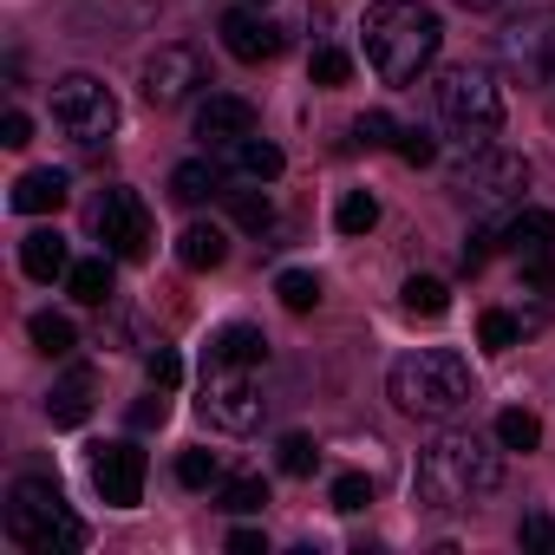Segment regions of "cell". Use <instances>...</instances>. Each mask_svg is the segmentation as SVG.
Listing matches in <instances>:
<instances>
[{
    "label": "cell",
    "mask_w": 555,
    "mask_h": 555,
    "mask_svg": "<svg viewBox=\"0 0 555 555\" xmlns=\"http://www.w3.org/2000/svg\"><path fill=\"white\" fill-rule=\"evenodd\" d=\"M360 34H366L373 73L386 86H412L438 60V47H444V27H438V14L425 8V0H373Z\"/></svg>",
    "instance_id": "cell-1"
},
{
    "label": "cell",
    "mask_w": 555,
    "mask_h": 555,
    "mask_svg": "<svg viewBox=\"0 0 555 555\" xmlns=\"http://www.w3.org/2000/svg\"><path fill=\"white\" fill-rule=\"evenodd\" d=\"M496 483H503V457L470 431H444L438 444H425V457L412 470V496L425 509H470Z\"/></svg>",
    "instance_id": "cell-2"
},
{
    "label": "cell",
    "mask_w": 555,
    "mask_h": 555,
    "mask_svg": "<svg viewBox=\"0 0 555 555\" xmlns=\"http://www.w3.org/2000/svg\"><path fill=\"white\" fill-rule=\"evenodd\" d=\"M386 392H392V405H399L405 418H438V425H444V418H457V412L477 399L470 366H464L451 347H418V353L392 360Z\"/></svg>",
    "instance_id": "cell-3"
},
{
    "label": "cell",
    "mask_w": 555,
    "mask_h": 555,
    "mask_svg": "<svg viewBox=\"0 0 555 555\" xmlns=\"http://www.w3.org/2000/svg\"><path fill=\"white\" fill-rule=\"evenodd\" d=\"M8 535L27 555H73V548H86V522L66 509L53 477H21L8 490Z\"/></svg>",
    "instance_id": "cell-4"
},
{
    "label": "cell",
    "mask_w": 555,
    "mask_h": 555,
    "mask_svg": "<svg viewBox=\"0 0 555 555\" xmlns=\"http://www.w3.org/2000/svg\"><path fill=\"white\" fill-rule=\"evenodd\" d=\"M438 118L477 151V144H490V138L503 131V86H496L483 66H451V73L438 79Z\"/></svg>",
    "instance_id": "cell-5"
},
{
    "label": "cell",
    "mask_w": 555,
    "mask_h": 555,
    "mask_svg": "<svg viewBox=\"0 0 555 555\" xmlns=\"http://www.w3.org/2000/svg\"><path fill=\"white\" fill-rule=\"evenodd\" d=\"M53 125L73 138V144H105L112 131H118V99H112V86L105 79H92V73H66L60 86H53Z\"/></svg>",
    "instance_id": "cell-6"
},
{
    "label": "cell",
    "mask_w": 555,
    "mask_h": 555,
    "mask_svg": "<svg viewBox=\"0 0 555 555\" xmlns=\"http://www.w3.org/2000/svg\"><path fill=\"white\" fill-rule=\"evenodd\" d=\"M496 60L516 86H555V8H529L496 34Z\"/></svg>",
    "instance_id": "cell-7"
},
{
    "label": "cell",
    "mask_w": 555,
    "mask_h": 555,
    "mask_svg": "<svg viewBox=\"0 0 555 555\" xmlns=\"http://www.w3.org/2000/svg\"><path fill=\"white\" fill-rule=\"evenodd\" d=\"M196 412L216 431H255L261 425V379H255V366H209Z\"/></svg>",
    "instance_id": "cell-8"
},
{
    "label": "cell",
    "mask_w": 555,
    "mask_h": 555,
    "mask_svg": "<svg viewBox=\"0 0 555 555\" xmlns=\"http://www.w3.org/2000/svg\"><path fill=\"white\" fill-rule=\"evenodd\" d=\"M92 229H99L105 255H118V261H144V255H151V209H144V196L125 190V183H112V190L92 203Z\"/></svg>",
    "instance_id": "cell-9"
},
{
    "label": "cell",
    "mask_w": 555,
    "mask_h": 555,
    "mask_svg": "<svg viewBox=\"0 0 555 555\" xmlns=\"http://www.w3.org/2000/svg\"><path fill=\"white\" fill-rule=\"evenodd\" d=\"M457 190H464V196H477L483 209L516 203V196L529 190V157H516V151H503V144H477V151H470V164L457 170Z\"/></svg>",
    "instance_id": "cell-10"
},
{
    "label": "cell",
    "mask_w": 555,
    "mask_h": 555,
    "mask_svg": "<svg viewBox=\"0 0 555 555\" xmlns=\"http://www.w3.org/2000/svg\"><path fill=\"white\" fill-rule=\"evenodd\" d=\"M216 34H222L229 60H242V66H268V60L288 53V27H274L261 8H229Z\"/></svg>",
    "instance_id": "cell-11"
},
{
    "label": "cell",
    "mask_w": 555,
    "mask_h": 555,
    "mask_svg": "<svg viewBox=\"0 0 555 555\" xmlns=\"http://www.w3.org/2000/svg\"><path fill=\"white\" fill-rule=\"evenodd\" d=\"M144 451L138 444H99L92 451V483H99V496L112 503V509H131V503H144Z\"/></svg>",
    "instance_id": "cell-12"
},
{
    "label": "cell",
    "mask_w": 555,
    "mask_h": 555,
    "mask_svg": "<svg viewBox=\"0 0 555 555\" xmlns=\"http://www.w3.org/2000/svg\"><path fill=\"white\" fill-rule=\"evenodd\" d=\"M196 86H203L196 47H157V53L144 60V99H151V105H183Z\"/></svg>",
    "instance_id": "cell-13"
},
{
    "label": "cell",
    "mask_w": 555,
    "mask_h": 555,
    "mask_svg": "<svg viewBox=\"0 0 555 555\" xmlns=\"http://www.w3.org/2000/svg\"><path fill=\"white\" fill-rule=\"evenodd\" d=\"M255 131V105L248 99H235V92H209L203 105H196V138L203 144H235V138H248Z\"/></svg>",
    "instance_id": "cell-14"
},
{
    "label": "cell",
    "mask_w": 555,
    "mask_h": 555,
    "mask_svg": "<svg viewBox=\"0 0 555 555\" xmlns=\"http://www.w3.org/2000/svg\"><path fill=\"white\" fill-rule=\"evenodd\" d=\"M222 164L242 177V183H274V177H282V151H274L268 138H235V144H222Z\"/></svg>",
    "instance_id": "cell-15"
},
{
    "label": "cell",
    "mask_w": 555,
    "mask_h": 555,
    "mask_svg": "<svg viewBox=\"0 0 555 555\" xmlns=\"http://www.w3.org/2000/svg\"><path fill=\"white\" fill-rule=\"evenodd\" d=\"M503 248L522 261V255H555V216L548 209H516L503 222Z\"/></svg>",
    "instance_id": "cell-16"
},
{
    "label": "cell",
    "mask_w": 555,
    "mask_h": 555,
    "mask_svg": "<svg viewBox=\"0 0 555 555\" xmlns=\"http://www.w3.org/2000/svg\"><path fill=\"white\" fill-rule=\"evenodd\" d=\"M66 190H73L66 170H27V177L14 183V209H21V216H53V209L66 203Z\"/></svg>",
    "instance_id": "cell-17"
},
{
    "label": "cell",
    "mask_w": 555,
    "mask_h": 555,
    "mask_svg": "<svg viewBox=\"0 0 555 555\" xmlns=\"http://www.w3.org/2000/svg\"><path fill=\"white\" fill-rule=\"evenodd\" d=\"M177 261H183V268H196V274H209V268H222V261H229V235H222L216 222H190V229L177 235Z\"/></svg>",
    "instance_id": "cell-18"
},
{
    "label": "cell",
    "mask_w": 555,
    "mask_h": 555,
    "mask_svg": "<svg viewBox=\"0 0 555 555\" xmlns=\"http://www.w3.org/2000/svg\"><path fill=\"white\" fill-rule=\"evenodd\" d=\"M21 268L34 274V282H53V274H66V268H73L66 235H60V229H34V235L21 242Z\"/></svg>",
    "instance_id": "cell-19"
},
{
    "label": "cell",
    "mask_w": 555,
    "mask_h": 555,
    "mask_svg": "<svg viewBox=\"0 0 555 555\" xmlns=\"http://www.w3.org/2000/svg\"><path fill=\"white\" fill-rule=\"evenodd\" d=\"M209 366H268L261 327H222V334L209 340Z\"/></svg>",
    "instance_id": "cell-20"
},
{
    "label": "cell",
    "mask_w": 555,
    "mask_h": 555,
    "mask_svg": "<svg viewBox=\"0 0 555 555\" xmlns=\"http://www.w3.org/2000/svg\"><path fill=\"white\" fill-rule=\"evenodd\" d=\"M47 418H53L60 431H79V425L92 418V379H86V373L60 379V386L47 392Z\"/></svg>",
    "instance_id": "cell-21"
},
{
    "label": "cell",
    "mask_w": 555,
    "mask_h": 555,
    "mask_svg": "<svg viewBox=\"0 0 555 555\" xmlns=\"http://www.w3.org/2000/svg\"><path fill=\"white\" fill-rule=\"evenodd\" d=\"M112 261H118V255H86V261H73V268H66V288H73V301H86V308H105V295H112Z\"/></svg>",
    "instance_id": "cell-22"
},
{
    "label": "cell",
    "mask_w": 555,
    "mask_h": 555,
    "mask_svg": "<svg viewBox=\"0 0 555 555\" xmlns=\"http://www.w3.org/2000/svg\"><path fill=\"white\" fill-rule=\"evenodd\" d=\"M216 190H222V170H216V164H203V157H190V164H177V170H170V196H177V203H190V209H196V203H209Z\"/></svg>",
    "instance_id": "cell-23"
},
{
    "label": "cell",
    "mask_w": 555,
    "mask_h": 555,
    "mask_svg": "<svg viewBox=\"0 0 555 555\" xmlns=\"http://www.w3.org/2000/svg\"><path fill=\"white\" fill-rule=\"evenodd\" d=\"M399 301H405V314H418V321H444V314H451V288L438 282V274H412V282L399 288Z\"/></svg>",
    "instance_id": "cell-24"
},
{
    "label": "cell",
    "mask_w": 555,
    "mask_h": 555,
    "mask_svg": "<svg viewBox=\"0 0 555 555\" xmlns=\"http://www.w3.org/2000/svg\"><path fill=\"white\" fill-rule=\"evenodd\" d=\"M522 334H529V327H522V314H509V308H483V321H477V347H483V353H509Z\"/></svg>",
    "instance_id": "cell-25"
},
{
    "label": "cell",
    "mask_w": 555,
    "mask_h": 555,
    "mask_svg": "<svg viewBox=\"0 0 555 555\" xmlns=\"http://www.w3.org/2000/svg\"><path fill=\"white\" fill-rule=\"evenodd\" d=\"M229 216H235V229H248V235L274 229V203H268L261 183H255V190H229Z\"/></svg>",
    "instance_id": "cell-26"
},
{
    "label": "cell",
    "mask_w": 555,
    "mask_h": 555,
    "mask_svg": "<svg viewBox=\"0 0 555 555\" xmlns=\"http://www.w3.org/2000/svg\"><path fill=\"white\" fill-rule=\"evenodd\" d=\"M274 295H282L288 314H314V308H321V282H314L308 268H288L282 282H274Z\"/></svg>",
    "instance_id": "cell-27"
},
{
    "label": "cell",
    "mask_w": 555,
    "mask_h": 555,
    "mask_svg": "<svg viewBox=\"0 0 555 555\" xmlns=\"http://www.w3.org/2000/svg\"><path fill=\"white\" fill-rule=\"evenodd\" d=\"M27 334H34V347H40L47 360H60V353H73V340H79L66 314H34V321H27Z\"/></svg>",
    "instance_id": "cell-28"
},
{
    "label": "cell",
    "mask_w": 555,
    "mask_h": 555,
    "mask_svg": "<svg viewBox=\"0 0 555 555\" xmlns=\"http://www.w3.org/2000/svg\"><path fill=\"white\" fill-rule=\"evenodd\" d=\"M535 438H542L535 412H522V405L496 412V444H503V451H535Z\"/></svg>",
    "instance_id": "cell-29"
},
{
    "label": "cell",
    "mask_w": 555,
    "mask_h": 555,
    "mask_svg": "<svg viewBox=\"0 0 555 555\" xmlns=\"http://www.w3.org/2000/svg\"><path fill=\"white\" fill-rule=\"evenodd\" d=\"M177 483L183 490H222V457L216 451H183L177 457Z\"/></svg>",
    "instance_id": "cell-30"
},
{
    "label": "cell",
    "mask_w": 555,
    "mask_h": 555,
    "mask_svg": "<svg viewBox=\"0 0 555 555\" xmlns=\"http://www.w3.org/2000/svg\"><path fill=\"white\" fill-rule=\"evenodd\" d=\"M216 503H222L229 516H261V503H268V483H261V477H229V483L216 490Z\"/></svg>",
    "instance_id": "cell-31"
},
{
    "label": "cell",
    "mask_w": 555,
    "mask_h": 555,
    "mask_svg": "<svg viewBox=\"0 0 555 555\" xmlns=\"http://www.w3.org/2000/svg\"><path fill=\"white\" fill-rule=\"evenodd\" d=\"M334 222H340V235H366V229L379 222V203H373L366 190H353V196H340V209H334Z\"/></svg>",
    "instance_id": "cell-32"
},
{
    "label": "cell",
    "mask_w": 555,
    "mask_h": 555,
    "mask_svg": "<svg viewBox=\"0 0 555 555\" xmlns=\"http://www.w3.org/2000/svg\"><path fill=\"white\" fill-rule=\"evenodd\" d=\"M308 79H314V86H347V79H353V60H347L340 47H314Z\"/></svg>",
    "instance_id": "cell-33"
},
{
    "label": "cell",
    "mask_w": 555,
    "mask_h": 555,
    "mask_svg": "<svg viewBox=\"0 0 555 555\" xmlns=\"http://www.w3.org/2000/svg\"><path fill=\"white\" fill-rule=\"evenodd\" d=\"M353 144H366V151H386V144H399V125H392V112H360V118H353Z\"/></svg>",
    "instance_id": "cell-34"
},
{
    "label": "cell",
    "mask_w": 555,
    "mask_h": 555,
    "mask_svg": "<svg viewBox=\"0 0 555 555\" xmlns=\"http://www.w3.org/2000/svg\"><path fill=\"white\" fill-rule=\"evenodd\" d=\"M327 503H334L340 516H360V509L373 503V483H366L360 470H347V477H334V490H327Z\"/></svg>",
    "instance_id": "cell-35"
},
{
    "label": "cell",
    "mask_w": 555,
    "mask_h": 555,
    "mask_svg": "<svg viewBox=\"0 0 555 555\" xmlns=\"http://www.w3.org/2000/svg\"><path fill=\"white\" fill-rule=\"evenodd\" d=\"M522 295H535V301L555 295V255H522Z\"/></svg>",
    "instance_id": "cell-36"
},
{
    "label": "cell",
    "mask_w": 555,
    "mask_h": 555,
    "mask_svg": "<svg viewBox=\"0 0 555 555\" xmlns=\"http://www.w3.org/2000/svg\"><path fill=\"white\" fill-rule=\"evenodd\" d=\"M516 542H522V548H535V555H555V516L529 509V516H522V529H516Z\"/></svg>",
    "instance_id": "cell-37"
},
{
    "label": "cell",
    "mask_w": 555,
    "mask_h": 555,
    "mask_svg": "<svg viewBox=\"0 0 555 555\" xmlns=\"http://www.w3.org/2000/svg\"><path fill=\"white\" fill-rule=\"evenodd\" d=\"M314 464H321L314 438H301V431H295V438H282V470H288V477H308Z\"/></svg>",
    "instance_id": "cell-38"
},
{
    "label": "cell",
    "mask_w": 555,
    "mask_h": 555,
    "mask_svg": "<svg viewBox=\"0 0 555 555\" xmlns=\"http://www.w3.org/2000/svg\"><path fill=\"white\" fill-rule=\"evenodd\" d=\"M412 170H425V164H438V144H431V131H399V144H392Z\"/></svg>",
    "instance_id": "cell-39"
},
{
    "label": "cell",
    "mask_w": 555,
    "mask_h": 555,
    "mask_svg": "<svg viewBox=\"0 0 555 555\" xmlns=\"http://www.w3.org/2000/svg\"><path fill=\"white\" fill-rule=\"evenodd\" d=\"M496 242H503V235L470 229V242H464V274H483V268H490V255H496Z\"/></svg>",
    "instance_id": "cell-40"
},
{
    "label": "cell",
    "mask_w": 555,
    "mask_h": 555,
    "mask_svg": "<svg viewBox=\"0 0 555 555\" xmlns=\"http://www.w3.org/2000/svg\"><path fill=\"white\" fill-rule=\"evenodd\" d=\"M164 418H170V399H164V386H157L151 399H138V405H131V431H157Z\"/></svg>",
    "instance_id": "cell-41"
},
{
    "label": "cell",
    "mask_w": 555,
    "mask_h": 555,
    "mask_svg": "<svg viewBox=\"0 0 555 555\" xmlns=\"http://www.w3.org/2000/svg\"><path fill=\"white\" fill-rule=\"evenodd\" d=\"M151 386H164V392H177V386H183V360H177L170 347H157V353H151Z\"/></svg>",
    "instance_id": "cell-42"
},
{
    "label": "cell",
    "mask_w": 555,
    "mask_h": 555,
    "mask_svg": "<svg viewBox=\"0 0 555 555\" xmlns=\"http://www.w3.org/2000/svg\"><path fill=\"white\" fill-rule=\"evenodd\" d=\"M0 144H8V151H27V144H34V125H27V112H8V118H0Z\"/></svg>",
    "instance_id": "cell-43"
},
{
    "label": "cell",
    "mask_w": 555,
    "mask_h": 555,
    "mask_svg": "<svg viewBox=\"0 0 555 555\" xmlns=\"http://www.w3.org/2000/svg\"><path fill=\"white\" fill-rule=\"evenodd\" d=\"M229 548L235 555H268V535L261 529H229Z\"/></svg>",
    "instance_id": "cell-44"
},
{
    "label": "cell",
    "mask_w": 555,
    "mask_h": 555,
    "mask_svg": "<svg viewBox=\"0 0 555 555\" xmlns=\"http://www.w3.org/2000/svg\"><path fill=\"white\" fill-rule=\"evenodd\" d=\"M464 8H477V14H490V8H509V0H464Z\"/></svg>",
    "instance_id": "cell-45"
},
{
    "label": "cell",
    "mask_w": 555,
    "mask_h": 555,
    "mask_svg": "<svg viewBox=\"0 0 555 555\" xmlns=\"http://www.w3.org/2000/svg\"><path fill=\"white\" fill-rule=\"evenodd\" d=\"M255 8H261V0H255Z\"/></svg>",
    "instance_id": "cell-46"
}]
</instances>
